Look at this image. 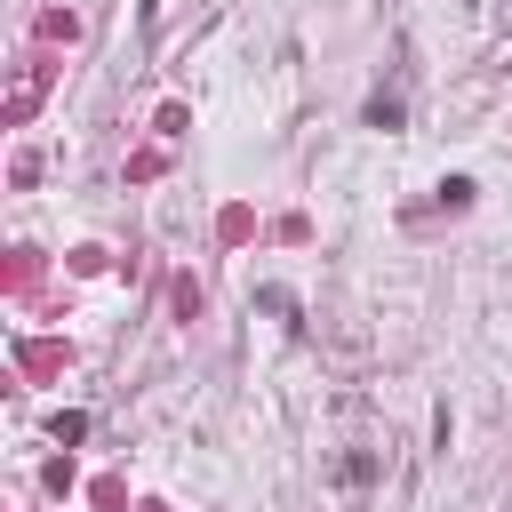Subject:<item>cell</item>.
Returning a JSON list of instances; mask_svg holds the SVG:
<instances>
[{
  "label": "cell",
  "instance_id": "cell-1",
  "mask_svg": "<svg viewBox=\"0 0 512 512\" xmlns=\"http://www.w3.org/2000/svg\"><path fill=\"white\" fill-rule=\"evenodd\" d=\"M368 120L376 128H400V96H368Z\"/></svg>",
  "mask_w": 512,
  "mask_h": 512
}]
</instances>
